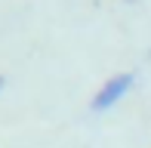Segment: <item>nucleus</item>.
<instances>
[{
  "label": "nucleus",
  "mask_w": 151,
  "mask_h": 148,
  "mask_svg": "<svg viewBox=\"0 0 151 148\" xmlns=\"http://www.w3.org/2000/svg\"><path fill=\"white\" fill-rule=\"evenodd\" d=\"M133 86V74L123 71V74H114L102 83V90L93 96V111H105L111 108L114 102H120V96H127V90Z\"/></svg>",
  "instance_id": "obj_1"
},
{
  "label": "nucleus",
  "mask_w": 151,
  "mask_h": 148,
  "mask_svg": "<svg viewBox=\"0 0 151 148\" xmlns=\"http://www.w3.org/2000/svg\"><path fill=\"white\" fill-rule=\"evenodd\" d=\"M0 90H3V77H0Z\"/></svg>",
  "instance_id": "obj_2"
}]
</instances>
